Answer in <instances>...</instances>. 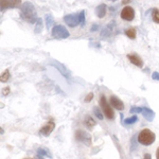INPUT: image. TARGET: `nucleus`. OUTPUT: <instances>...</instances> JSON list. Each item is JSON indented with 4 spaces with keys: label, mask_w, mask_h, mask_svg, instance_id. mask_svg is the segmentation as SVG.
I'll return each mask as SVG.
<instances>
[{
    "label": "nucleus",
    "mask_w": 159,
    "mask_h": 159,
    "mask_svg": "<svg viewBox=\"0 0 159 159\" xmlns=\"http://www.w3.org/2000/svg\"><path fill=\"white\" fill-rule=\"evenodd\" d=\"M49 64H50L51 66H52V67H54V68L57 69V70L60 71V73L64 76V78H66L67 80H70V76H71L70 71H69L68 69L63 65V64H61L60 61H54V60L51 61Z\"/></svg>",
    "instance_id": "7"
},
{
    "label": "nucleus",
    "mask_w": 159,
    "mask_h": 159,
    "mask_svg": "<svg viewBox=\"0 0 159 159\" xmlns=\"http://www.w3.org/2000/svg\"><path fill=\"white\" fill-rule=\"evenodd\" d=\"M152 79L156 80V81H159V72H153L152 73Z\"/></svg>",
    "instance_id": "28"
},
{
    "label": "nucleus",
    "mask_w": 159,
    "mask_h": 159,
    "mask_svg": "<svg viewBox=\"0 0 159 159\" xmlns=\"http://www.w3.org/2000/svg\"><path fill=\"white\" fill-rule=\"evenodd\" d=\"M156 158H158V159H159V148H158L157 152H156Z\"/></svg>",
    "instance_id": "33"
},
{
    "label": "nucleus",
    "mask_w": 159,
    "mask_h": 159,
    "mask_svg": "<svg viewBox=\"0 0 159 159\" xmlns=\"http://www.w3.org/2000/svg\"><path fill=\"white\" fill-rule=\"evenodd\" d=\"M129 1H130V0H122V4H127Z\"/></svg>",
    "instance_id": "31"
},
{
    "label": "nucleus",
    "mask_w": 159,
    "mask_h": 159,
    "mask_svg": "<svg viewBox=\"0 0 159 159\" xmlns=\"http://www.w3.org/2000/svg\"><path fill=\"white\" fill-rule=\"evenodd\" d=\"M141 110H142V107H137V106H133L130 107L129 112H134V114H141Z\"/></svg>",
    "instance_id": "26"
},
{
    "label": "nucleus",
    "mask_w": 159,
    "mask_h": 159,
    "mask_svg": "<svg viewBox=\"0 0 159 159\" xmlns=\"http://www.w3.org/2000/svg\"><path fill=\"white\" fill-rule=\"evenodd\" d=\"M20 17L30 24H36L37 21V14L34 6L31 2H24L20 7Z\"/></svg>",
    "instance_id": "1"
},
{
    "label": "nucleus",
    "mask_w": 159,
    "mask_h": 159,
    "mask_svg": "<svg viewBox=\"0 0 159 159\" xmlns=\"http://www.w3.org/2000/svg\"><path fill=\"white\" fill-rule=\"evenodd\" d=\"M141 115L143 116L147 121L148 122H152L154 119H155V112L153 111L151 108H148V107H142V110H141Z\"/></svg>",
    "instance_id": "11"
},
{
    "label": "nucleus",
    "mask_w": 159,
    "mask_h": 159,
    "mask_svg": "<svg viewBox=\"0 0 159 159\" xmlns=\"http://www.w3.org/2000/svg\"><path fill=\"white\" fill-rule=\"evenodd\" d=\"M93 114H94V116L98 118L99 120H103V119H104L103 114H102L101 110H100L97 106H94V107H93Z\"/></svg>",
    "instance_id": "23"
},
{
    "label": "nucleus",
    "mask_w": 159,
    "mask_h": 159,
    "mask_svg": "<svg viewBox=\"0 0 159 159\" xmlns=\"http://www.w3.org/2000/svg\"><path fill=\"white\" fill-rule=\"evenodd\" d=\"M10 71H9V69H7V70H4V72L2 73V75H1V79H0V81L1 82H7L9 81V79H10Z\"/></svg>",
    "instance_id": "24"
},
{
    "label": "nucleus",
    "mask_w": 159,
    "mask_h": 159,
    "mask_svg": "<svg viewBox=\"0 0 159 159\" xmlns=\"http://www.w3.org/2000/svg\"><path fill=\"white\" fill-rule=\"evenodd\" d=\"M106 6L103 3V4H100L99 7H96V14L99 18H103V17L106 15Z\"/></svg>",
    "instance_id": "15"
},
{
    "label": "nucleus",
    "mask_w": 159,
    "mask_h": 159,
    "mask_svg": "<svg viewBox=\"0 0 159 159\" xmlns=\"http://www.w3.org/2000/svg\"><path fill=\"white\" fill-rule=\"evenodd\" d=\"M98 28H99V25H92V28H91V31H92V32H93V31H97V30H98Z\"/></svg>",
    "instance_id": "30"
},
{
    "label": "nucleus",
    "mask_w": 159,
    "mask_h": 159,
    "mask_svg": "<svg viewBox=\"0 0 159 159\" xmlns=\"http://www.w3.org/2000/svg\"><path fill=\"white\" fill-rule=\"evenodd\" d=\"M125 35H126L129 38H130V39H135L137 33H136V30L134 28H129V29H127L125 31Z\"/></svg>",
    "instance_id": "20"
},
{
    "label": "nucleus",
    "mask_w": 159,
    "mask_h": 159,
    "mask_svg": "<svg viewBox=\"0 0 159 159\" xmlns=\"http://www.w3.org/2000/svg\"><path fill=\"white\" fill-rule=\"evenodd\" d=\"M152 19L154 22L159 24V10L158 9H154L152 11Z\"/></svg>",
    "instance_id": "21"
},
{
    "label": "nucleus",
    "mask_w": 159,
    "mask_h": 159,
    "mask_svg": "<svg viewBox=\"0 0 159 159\" xmlns=\"http://www.w3.org/2000/svg\"><path fill=\"white\" fill-rule=\"evenodd\" d=\"M36 157L37 158H45V157H48V158H52V155L47 148H38L37 151H36Z\"/></svg>",
    "instance_id": "14"
},
{
    "label": "nucleus",
    "mask_w": 159,
    "mask_h": 159,
    "mask_svg": "<svg viewBox=\"0 0 159 159\" xmlns=\"http://www.w3.org/2000/svg\"><path fill=\"white\" fill-rule=\"evenodd\" d=\"M109 1H116V0H109Z\"/></svg>",
    "instance_id": "34"
},
{
    "label": "nucleus",
    "mask_w": 159,
    "mask_h": 159,
    "mask_svg": "<svg viewBox=\"0 0 159 159\" xmlns=\"http://www.w3.org/2000/svg\"><path fill=\"white\" fill-rule=\"evenodd\" d=\"M75 139L80 141V142L84 143L87 147H90L91 145V136L89 133L85 132V130L78 129L75 132Z\"/></svg>",
    "instance_id": "5"
},
{
    "label": "nucleus",
    "mask_w": 159,
    "mask_h": 159,
    "mask_svg": "<svg viewBox=\"0 0 159 159\" xmlns=\"http://www.w3.org/2000/svg\"><path fill=\"white\" fill-rule=\"evenodd\" d=\"M137 137H138V135H134L132 138V140H130V152H134V151L137 150L138 143H139Z\"/></svg>",
    "instance_id": "17"
},
{
    "label": "nucleus",
    "mask_w": 159,
    "mask_h": 159,
    "mask_svg": "<svg viewBox=\"0 0 159 159\" xmlns=\"http://www.w3.org/2000/svg\"><path fill=\"white\" fill-rule=\"evenodd\" d=\"M137 121H138V117L137 116H133L132 118H127V119H125L124 121H122V124L132 125V124H135Z\"/></svg>",
    "instance_id": "19"
},
{
    "label": "nucleus",
    "mask_w": 159,
    "mask_h": 159,
    "mask_svg": "<svg viewBox=\"0 0 159 159\" xmlns=\"http://www.w3.org/2000/svg\"><path fill=\"white\" fill-rule=\"evenodd\" d=\"M64 21L66 22V25H69L70 28H74L76 25H80V18L79 14H68L64 17Z\"/></svg>",
    "instance_id": "9"
},
{
    "label": "nucleus",
    "mask_w": 159,
    "mask_h": 159,
    "mask_svg": "<svg viewBox=\"0 0 159 159\" xmlns=\"http://www.w3.org/2000/svg\"><path fill=\"white\" fill-rule=\"evenodd\" d=\"M121 18L123 20H126V21H132L135 18V11L132 7H123V10L121 11L120 14Z\"/></svg>",
    "instance_id": "8"
},
{
    "label": "nucleus",
    "mask_w": 159,
    "mask_h": 159,
    "mask_svg": "<svg viewBox=\"0 0 159 159\" xmlns=\"http://www.w3.org/2000/svg\"><path fill=\"white\" fill-rule=\"evenodd\" d=\"M109 102L110 104H111L112 107H115V109L117 110H123L124 109V104H123V102L120 100L118 97L116 96H111L109 99Z\"/></svg>",
    "instance_id": "12"
},
{
    "label": "nucleus",
    "mask_w": 159,
    "mask_h": 159,
    "mask_svg": "<svg viewBox=\"0 0 159 159\" xmlns=\"http://www.w3.org/2000/svg\"><path fill=\"white\" fill-rule=\"evenodd\" d=\"M84 123H85V125L87 127H89V129H90V127H93L94 125L97 124L96 121H94V120L92 119L90 116H86L85 117V121H84Z\"/></svg>",
    "instance_id": "18"
},
{
    "label": "nucleus",
    "mask_w": 159,
    "mask_h": 159,
    "mask_svg": "<svg viewBox=\"0 0 159 159\" xmlns=\"http://www.w3.org/2000/svg\"><path fill=\"white\" fill-rule=\"evenodd\" d=\"M51 34H52V36L56 38V39H65V38H68L69 35H70L68 30L66 29L64 25H55L54 27L52 28Z\"/></svg>",
    "instance_id": "3"
},
{
    "label": "nucleus",
    "mask_w": 159,
    "mask_h": 159,
    "mask_svg": "<svg viewBox=\"0 0 159 159\" xmlns=\"http://www.w3.org/2000/svg\"><path fill=\"white\" fill-rule=\"evenodd\" d=\"M21 7V0H0V10L2 12L9 9H16Z\"/></svg>",
    "instance_id": "6"
},
{
    "label": "nucleus",
    "mask_w": 159,
    "mask_h": 159,
    "mask_svg": "<svg viewBox=\"0 0 159 159\" xmlns=\"http://www.w3.org/2000/svg\"><path fill=\"white\" fill-rule=\"evenodd\" d=\"M143 157H144V158H148V159H150V158H151V155H150V154H144V156H143Z\"/></svg>",
    "instance_id": "32"
},
{
    "label": "nucleus",
    "mask_w": 159,
    "mask_h": 159,
    "mask_svg": "<svg viewBox=\"0 0 159 159\" xmlns=\"http://www.w3.org/2000/svg\"><path fill=\"white\" fill-rule=\"evenodd\" d=\"M54 129H55V122L52 121V120H50V121H48L42 129H39V133H40V135L43 136V137H48V136H50V134L53 132Z\"/></svg>",
    "instance_id": "10"
},
{
    "label": "nucleus",
    "mask_w": 159,
    "mask_h": 159,
    "mask_svg": "<svg viewBox=\"0 0 159 159\" xmlns=\"http://www.w3.org/2000/svg\"><path fill=\"white\" fill-rule=\"evenodd\" d=\"M127 58H129V61H130V63L134 64V65L137 66V67H139V68L143 67V61H142V60H141V57L139 55H137V54H127Z\"/></svg>",
    "instance_id": "13"
},
{
    "label": "nucleus",
    "mask_w": 159,
    "mask_h": 159,
    "mask_svg": "<svg viewBox=\"0 0 159 159\" xmlns=\"http://www.w3.org/2000/svg\"><path fill=\"white\" fill-rule=\"evenodd\" d=\"M45 22H46L47 30H50L51 28L54 27V19H53V16L51 14H46L45 15Z\"/></svg>",
    "instance_id": "16"
},
{
    "label": "nucleus",
    "mask_w": 159,
    "mask_h": 159,
    "mask_svg": "<svg viewBox=\"0 0 159 159\" xmlns=\"http://www.w3.org/2000/svg\"><path fill=\"white\" fill-rule=\"evenodd\" d=\"M79 18H80V24H81V25H85V12L84 11L80 12L79 13Z\"/></svg>",
    "instance_id": "25"
},
{
    "label": "nucleus",
    "mask_w": 159,
    "mask_h": 159,
    "mask_svg": "<svg viewBox=\"0 0 159 159\" xmlns=\"http://www.w3.org/2000/svg\"><path fill=\"white\" fill-rule=\"evenodd\" d=\"M92 99H93V93H92V92H90V93L87 94L86 98H85V100H84V101H85L86 103H88V102H90Z\"/></svg>",
    "instance_id": "27"
},
{
    "label": "nucleus",
    "mask_w": 159,
    "mask_h": 159,
    "mask_svg": "<svg viewBox=\"0 0 159 159\" xmlns=\"http://www.w3.org/2000/svg\"><path fill=\"white\" fill-rule=\"evenodd\" d=\"M155 134L148 129H144L138 134V141L142 145H151L155 141Z\"/></svg>",
    "instance_id": "2"
},
{
    "label": "nucleus",
    "mask_w": 159,
    "mask_h": 159,
    "mask_svg": "<svg viewBox=\"0 0 159 159\" xmlns=\"http://www.w3.org/2000/svg\"><path fill=\"white\" fill-rule=\"evenodd\" d=\"M43 31V19L38 18L36 21V27H35V33H40Z\"/></svg>",
    "instance_id": "22"
},
{
    "label": "nucleus",
    "mask_w": 159,
    "mask_h": 159,
    "mask_svg": "<svg viewBox=\"0 0 159 159\" xmlns=\"http://www.w3.org/2000/svg\"><path fill=\"white\" fill-rule=\"evenodd\" d=\"M100 104H101V107H102V110H103L104 116L106 117L107 119H109V120L114 119V118H115V112H114V110H112L111 107H110V105H111V104H108V102H107L105 96L101 97Z\"/></svg>",
    "instance_id": "4"
},
{
    "label": "nucleus",
    "mask_w": 159,
    "mask_h": 159,
    "mask_svg": "<svg viewBox=\"0 0 159 159\" xmlns=\"http://www.w3.org/2000/svg\"><path fill=\"white\" fill-rule=\"evenodd\" d=\"M9 92H10V88H9V87H6V90L2 91V94H3V96H7V93H9Z\"/></svg>",
    "instance_id": "29"
}]
</instances>
